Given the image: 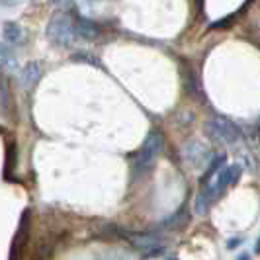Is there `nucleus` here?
<instances>
[{"label": "nucleus", "instance_id": "1a4fd4ad", "mask_svg": "<svg viewBox=\"0 0 260 260\" xmlns=\"http://www.w3.org/2000/svg\"><path fill=\"white\" fill-rule=\"evenodd\" d=\"M223 162H225V155H219L217 158H213V160H211V165H209L208 172H206V174H204V178H202V182H208L211 176H215V172H219V170H221Z\"/></svg>", "mask_w": 260, "mask_h": 260}, {"label": "nucleus", "instance_id": "9d476101", "mask_svg": "<svg viewBox=\"0 0 260 260\" xmlns=\"http://www.w3.org/2000/svg\"><path fill=\"white\" fill-rule=\"evenodd\" d=\"M4 38L8 39L10 43L20 41V38H22V29H20V26H16V24H6V27H4Z\"/></svg>", "mask_w": 260, "mask_h": 260}, {"label": "nucleus", "instance_id": "9b49d317", "mask_svg": "<svg viewBox=\"0 0 260 260\" xmlns=\"http://www.w3.org/2000/svg\"><path fill=\"white\" fill-rule=\"evenodd\" d=\"M239 260H248V256H247V254H243V256H241Z\"/></svg>", "mask_w": 260, "mask_h": 260}, {"label": "nucleus", "instance_id": "7ed1b4c3", "mask_svg": "<svg viewBox=\"0 0 260 260\" xmlns=\"http://www.w3.org/2000/svg\"><path fill=\"white\" fill-rule=\"evenodd\" d=\"M208 135L215 141L233 145L241 139V131L233 121L225 119V117H211L208 121Z\"/></svg>", "mask_w": 260, "mask_h": 260}, {"label": "nucleus", "instance_id": "39448f33", "mask_svg": "<svg viewBox=\"0 0 260 260\" xmlns=\"http://www.w3.org/2000/svg\"><path fill=\"white\" fill-rule=\"evenodd\" d=\"M239 176H241V167L239 165H231V167H225L217 172V176H215V182H213V188L217 190V192H223L227 186H231L239 180Z\"/></svg>", "mask_w": 260, "mask_h": 260}, {"label": "nucleus", "instance_id": "20e7f679", "mask_svg": "<svg viewBox=\"0 0 260 260\" xmlns=\"http://www.w3.org/2000/svg\"><path fill=\"white\" fill-rule=\"evenodd\" d=\"M73 29H75V36H78V38L82 39H96L100 36V26L96 22L88 20V18H82V16L75 18Z\"/></svg>", "mask_w": 260, "mask_h": 260}, {"label": "nucleus", "instance_id": "423d86ee", "mask_svg": "<svg viewBox=\"0 0 260 260\" xmlns=\"http://www.w3.org/2000/svg\"><path fill=\"white\" fill-rule=\"evenodd\" d=\"M219 194L215 188H213V184H209L206 186L204 190H200V194L196 196V204H194V211L198 215H206L209 211V208L213 206V202H215V196Z\"/></svg>", "mask_w": 260, "mask_h": 260}, {"label": "nucleus", "instance_id": "f257e3e1", "mask_svg": "<svg viewBox=\"0 0 260 260\" xmlns=\"http://www.w3.org/2000/svg\"><path fill=\"white\" fill-rule=\"evenodd\" d=\"M162 147H165V135L160 131L149 133V137L145 139L143 147L137 153V158L133 162V176L135 178H139L141 174H145L147 170L153 167V162H155V158L158 156V153L162 151Z\"/></svg>", "mask_w": 260, "mask_h": 260}, {"label": "nucleus", "instance_id": "f8f14e48", "mask_svg": "<svg viewBox=\"0 0 260 260\" xmlns=\"http://www.w3.org/2000/svg\"><path fill=\"white\" fill-rule=\"evenodd\" d=\"M172 260H176V258H172Z\"/></svg>", "mask_w": 260, "mask_h": 260}, {"label": "nucleus", "instance_id": "f03ea898", "mask_svg": "<svg viewBox=\"0 0 260 260\" xmlns=\"http://www.w3.org/2000/svg\"><path fill=\"white\" fill-rule=\"evenodd\" d=\"M47 39L55 45H61V47L73 45V41H75L73 20L67 14H57L47 26Z\"/></svg>", "mask_w": 260, "mask_h": 260}, {"label": "nucleus", "instance_id": "0eeeda50", "mask_svg": "<svg viewBox=\"0 0 260 260\" xmlns=\"http://www.w3.org/2000/svg\"><path fill=\"white\" fill-rule=\"evenodd\" d=\"M41 78V67L38 63H27L22 71V86L24 88H31L38 84V80Z\"/></svg>", "mask_w": 260, "mask_h": 260}, {"label": "nucleus", "instance_id": "6e6552de", "mask_svg": "<svg viewBox=\"0 0 260 260\" xmlns=\"http://www.w3.org/2000/svg\"><path fill=\"white\" fill-rule=\"evenodd\" d=\"M131 243L135 245L137 248H141V250H153V248H160L156 247L158 245V239H156L155 235H137V237H131Z\"/></svg>", "mask_w": 260, "mask_h": 260}]
</instances>
